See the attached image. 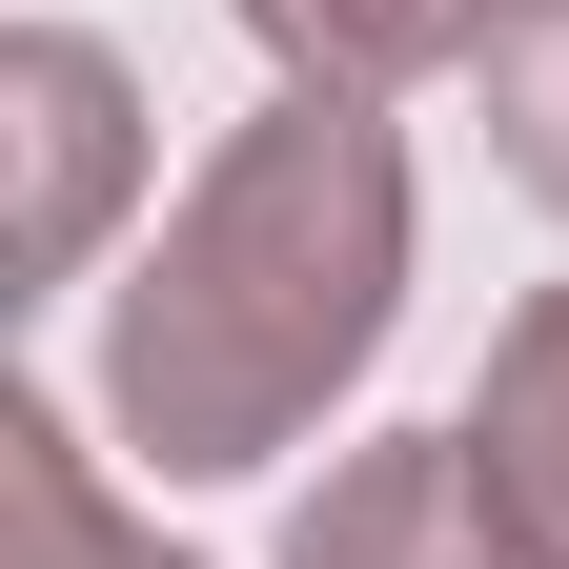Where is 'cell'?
Here are the masks:
<instances>
[{
    "label": "cell",
    "instance_id": "obj_4",
    "mask_svg": "<svg viewBox=\"0 0 569 569\" xmlns=\"http://www.w3.org/2000/svg\"><path fill=\"white\" fill-rule=\"evenodd\" d=\"M488 509H509V569H569V284H529L509 326H488V387L448 407Z\"/></svg>",
    "mask_w": 569,
    "mask_h": 569
},
{
    "label": "cell",
    "instance_id": "obj_5",
    "mask_svg": "<svg viewBox=\"0 0 569 569\" xmlns=\"http://www.w3.org/2000/svg\"><path fill=\"white\" fill-rule=\"evenodd\" d=\"M509 0H244V41L284 61L306 102H407V82H468Z\"/></svg>",
    "mask_w": 569,
    "mask_h": 569
},
{
    "label": "cell",
    "instance_id": "obj_2",
    "mask_svg": "<svg viewBox=\"0 0 569 569\" xmlns=\"http://www.w3.org/2000/svg\"><path fill=\"white\" fill-rule=\"evenodd\" d=\"M0 142H21V224H0V306H41V284H82L102 224H122V183H142V82L82 41V21H21L0 41Z\"/></svg>",
    "mask_w": 569,
    "mask_h": 569
},
{
    "label": "cell",
    "instance_id": "obj_3",
    "mask_svg": "<svg viewBox=\"0 0 569 569\" xmlns=\"http://www.w3.org/2000/svg\"><path fill=\"white\" fill-rule=\"evenodd\" d=\"M284 569H509V509H488L468 427H367L284 509Z\"/></svg>",
    "mask_w": 569,
    "mask_h": 569
},
{
    "label": "cell",
    "instance_id": "obj_1",
    "mask_svg": "<svg viewBox=\"0 0 569 569\" xmlns=\"http://www.w3.org/2000/svg\"><path fill=\"white\" fill-rule=\"evenodd\" d=\"M407 264H427V203H407L387 102H306L284 82L264 122L203 142V183L163 203V244L122 264V306H102V427L163 488L284 468L346 387L387 367Z\"/></svg>",
    "mask_w": 569,
    "mask_h": 569
},
{
    "label": "cell",
    "instance_id": "obj_7",
    "mask_svg": "<svg viewBox=\"0 0 569 569\" xmlns=\"http://www.w3.org/2000/svg\"><path fill=\"white\" fill-rule=\"evenodd\" d=\"M468 82H488V163H509L549 224H569V0H509Z\"/></svg>",
    "mask_w": 569,
    "mask_h": 569
},
{
    "label": "cell",
    "instance_id": "obj_6",
    "mask_svg": "<svg viewBox=\"0 0 569 569\" xmlns=\"http://www.w3.org/2000/svg\"><path fill=\"white\" fill-rule=\"evenodd\" d=\"M0 569H203V549L142 529L61 407H0Z\"/></svg>",
    "mask_w": 569,
    "mask_h": 569
}]
</instances>
